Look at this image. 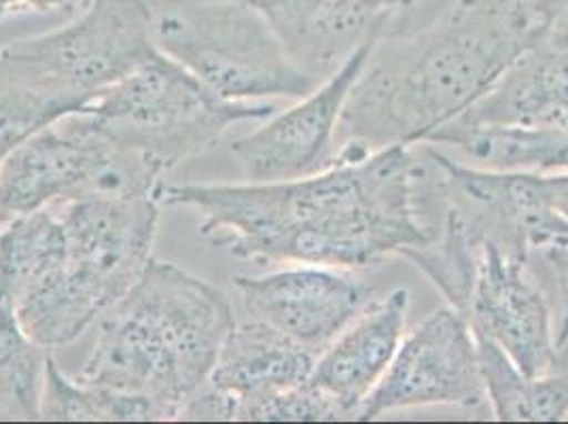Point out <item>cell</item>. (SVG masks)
Returning a JSON list of instances; mask_svg holds the SVG:
<instances>
[{
    "mask_svg": "<svg viewBox=\"0 0 568 424\" xmlns=\"http://www.w3.org/2000/svg\"><path fill=\"white\" fill-rule=\"evenodd\" d=\"M409 149L288 181L168 185L158 200L195 209L202 234L240 260L361 270L437 236L418 212Z\"/></svg>",
    "mask_w": 568,
    "mask_h": 424,
    "instance_id": "cell-1",
    "label": "cell"
},
{
    "mask_svg": "<svg viewBox=\"0 0 568 424\" xmlns=\"http://www.w3.org/2000/svg\"><path fill=\"white\" fill-rule=\"evenodd\" d=\"M541 0H452L433 24L361 72L337 128V147L367 151L423 144L469 111L505 71L547 43Z\"/></svg>",
    "mask_w": 568,
    "mask_h": 424,
    "instance_id": "cell-2",
    "label": "cell"
},
{
    "mask_svg": "<svg viewBox=\"0 0 568 424\" xmlns=\"http://www.w3.org/2000/svg\"><path fill=\"white\" fill-rule=\"evenodd\" d=\"M234 327L223 291L174 263L151 260L139 283L100 316L77 380L155 401L176 421L183 403L209 382Z\"/></svg>",
    "mask_w": 568,
    "mask_h": 424,
    "instance_id": "cell-3",
    "label": "cell"
},
{
    "mask_svg": "<svg viewBox=\"0 0 568 424\" xmlns=\"http://www.w3.org/2000/svg\"><path fill=\"white\" fill-rule=\"evenodd\" d=\"M155 195H85L51 206L67 234L60 279L16 307L45 349L71 344L139 283L158 236Z\"/></svg>",
    "mask_w": 568,
    "mask_h": 424,
    "instance_id": "cell-4",
    "label": "cell"
},
{
    "mask_svg": "<svg viewBox=\"0 0 568 424\" xmlns=\"http://www.w3.org/2000/svg\"><path fill=\"white\" fill-rule=\"evenodd\" d=\"M158 53L155 13L144 0H92L71 24L0 46V72L53 123Z\"/></svg>",
    "mask_w": 568,
    "mask_h": 424,
    "instance_id": "cell-5",
    "label": "cell"
},
{
    "mask_svg": "<svg viewBox=\"0 0 568 424\" xmlns=\"http://www.w3.org/2000/svg\"><path fill=\"white\" fill-rule=\"evenodd\" d=\"M83 111L100 119L123 147L170 172L213 149L232 125L265 121L276 113V107L265 100H223L160 51Z\"/></svg>",
    "mask_w": 568,
    "mask_h": 424,
    "instance_id": "cell-6",
    "label": "cell"
},
{
    "mask_svg": "<svg viewBox=\"0 0 568 424\" xmlns=\"http://www.w3.org/2000/svg\"><path fill=\"white\" fill-rule=\"evenodd\" d=\"M166 172L79 111L13 147L0 164V225L85 195H160Z\"/></svg>",
    "mask_w": 568,
    "mask_h": 424,
    "instance_id": "cell-7",
    "label": "cell"
},
{
    "mask_svg": "<svg viewBox=\"0 0 568 424\" xmlns=\"http://www.w3.org/2000/svg\"><path fill=\"white\" fill-rule=\"evenodd\" d=\"M155 43L211 92L234 102L304 98L300 71L260 13L240 0H183L155 16Z\"/></svg>",
    "mask_w": 568,
    "mask_h": 424,
    "instance_id": "cell-8",
    "label": "cell"
},
{
    "mask_svg": "<svg viewBox=\"0 0 568 424\" xmlns=\"http://www.w3.org/2000/svg\"><path fill=\"white\" fill-rule=\"evenodd\" d=\"M486 403L474 330L456 307L446 306L430 312L403 337L386 374L358 407L356 421L428 405L479 410Z\"/></svg>",
    "mask_w": 568,
    "mask_h": 424,
    "instance_id": "cell-9",
    "label": "cell"
},
{
    "mask_svg": "<svg viewBox=\"0 0 568 424\" xmlns=\"http://www.w3.org/2000/svg\"><path fill=\"white\" fill-rule=\"evenodd\" d=\"M463 316L524 374H551L558 349L544 286L528 260L477 234L474 276Z\"/></svg>",
    "mask_w": 568,
    "mask_h": 424,
    "instance_id": "cell-10",
    "label": "cell"
},
{
    "mask_svg": "<svg viewBox=\"0 0 568 424\" xmlns=\"http://www.w3.org/2000/svg\"><path fill=\"white\" fill-rule=\"evenodd\" d=\"M379 41H369L284 113L237 139L232 155L246 181L272 183L302 179L335 164L337 128L361 72Z\"/></svg>",
    "mask_w": 568,
    "mask_h": 424,
    "instance_id": "cell-11",
    "label": "cell"
},
{
    "mask_svg": "<svg viewBox=\"0 0 568 424\" xmlns=\"http://www.w3.org/2000/svg\"><path fill=\"white\" fill-rule=\"evenodd\" d=\"M251 319L283 331L291 340L323 353L374 295L353 270L293 263L278 272L234 279Z\"/></svg>",
    "mask_w": 568,
    "mask_h": 424,
    "instance_id": "cell-12",
    "label": "cell"
},
{
    "mask_svg": "<svg viewBox=\"0 0 568 424\" xmlns=\"http://www.w3.org/2000/svg\"><path fill=\"white\" fill-rule=\"evenodd\" d=\"M253 7L291 62L323 83L356 49L382 41L418 0H240Z\"/></svg>",
    "mask_w": 568,
    "mask_h": 424,
    "instance_id": "cell-13",
    "label": "cell"
},
{
    "mask_svg": "<svg viewBox=\"0 0 568 424\" xmlns=\"http://www.w3.org/2000/svg\"><path fill=\"white\" fill-rule=\"evenodd\" d=\"M409 291L397 286L374 297L316 356L308 382L356 421L358 407L386 374L405 337Z\"/></svg>",
    "mask_w": 568,
    "mask_h": 424,
    "instance_id": "cell-14",
    "label": "cell"
},
{
    "mask_svg": "<svg viewBox=\"0 0 568 424\" xmlns=\"http://www.w3.org/2000/svg\"><path fill=\"white\" fill-rule=\"evenodd\" d=\"M316 354L257 319L240 323L225 337L209 382L236 403V421L281 393L304 384Z\"/></svg>",
    "mask_w": 568,
    "mask_h": 424,
    "instance_id": "cell-15",
    "label": "cell"
},
{
    "mask_svg": "<svg viewBox=\"0 0 568 424\" xmlns=\"http://www.w3.org/2000/svg\"><path fill=\"white\" fill-rule=\"evenodd\" d=\"M456 121L549 128L568 134V51L549 46L530 49Z\"/></svg>",
    "mask_w": 568,
    "mask_h": 424,
    "instance_id": "cell-16",
    "label": "cell"
},
{
    "mask_svg": "<svg viewBox=\"0 0 568 424\" xmlns=\"http://www.w3.org/2000/svg\"><path fill=\"white\" fill-rule=\"evenodd\" d=\"M67 263V234L53 209L0 225V304L16 307L55 283Z\"/></svg>",
    "mask_w": 568,
    "mask_h": 424,
    "instance_id": "cell-17",
    "label": "cell"
},
{
    "mask_svg": "<svg viewBox=\"0 0 568 424\" xmlns=\"http://www.w3.org/2000/svg\"><path fill=\"white\" fill-rule=\"evenodd\" d=\"M486 397L497 421H568V374L528 376L493 340L474 331Z\"/></svg>",
    "mask_w": 568,
    "mask_h": 424,
    "instance_id": "cell-18",
    "label": "cell"
},
{
    "mask_svg": "<svg viewBox=\"0 0 568 424\" xmlns=\"http://www.w3.org/2000/svg\"><path fill=\"white\" fill-rule=\"evenodd\" d=\"M41 421L155 423V421H172V418L155 401L139 397V395L95 388L79 382L77 377L64 376L58 363L53 361V356L49 354Z\"/></svg>",
    "mask_w": 568,
    "mask_h": 424,
    "instance_id": "cell-19",
    "label": "cell"
},
{
    "mask_svg": "<svg viewBox=\"0 0 568 424\" xmlns=\"http://www.w3.org/2000/svg\"><path fill=\"white\" fill-rule=\"evenodd\" d=\"M49 349L22 327L13 307L0 304V414L41 421Z\"/></svg>",
    "mask_w": 568,
    "mask_h": 424,
    "instance_id": "cell-20",
    "label": "cell"
},
{
    "mask_svg": "<svg viewBox=\"0 0 568 424\" xmlns=\"http://www.w3.org/2000/svg\"><path fill=\"white\" fill-rule=\"evenodd\" d=\"M348 421L346 414L308 380L286 393L260 403L246 423H318Z\"/></svg>",
    "mask_w": 568,
    "mask_h": 424,
    "instance_id": "cell-21",
    "label": "cell"
},
{
    "mask_svg": "<svg viewBox=\"0 0 568 424\" xmlns=\"http://www.w3.org/2000/svg\"><path fill=\"white\" fill-rule=\"evenodd\" d=\"M528 265L544 286L554 316L556 349L568 344V244L528 258Z\"/></svg>",
    "mask_w": 568,
    "mask_h": 424,
    "instance_id": "cell-22",
    "label": "cell"
},
{
    "mask_svg": "<svg viewBox=\"0 0 568 424\" xmlns=\"http://www.w3.org/2000/svg\"><path fill=\"white\" fill-rule=\"evenodd\" d=\"M544 7L549 13V48L568 51V0H544Z\"/></svg>",
    "mask_w": 568,
    "mask_h": 424,
    "instance_id": "cell-23",
    "label": "cell"
},
{
    "mask_svg": "<svg viewBox=\"0 0 568 424\" xmlns=\"http://www.w3.org/2000/svg\"><path fill=\"white\" fill-rule=\"evenodd\" d=\"M26 11L45 13L51 11V4L49 0H0V20L16 13H26Z\"/></svg>",
    "mask_w": 568,
    "mask_h": 424,
    "instance_id": "cell-24",
    "label": "cell"
},
{
    "mask_svg": "<svg viewBox=\"0 0 568 424\" xmlns=\"http://www.w3.org/2000/svg\"><path fill=\"white\" fill-rule=\"evenodd\" d=\"M92 0H49L51 11H60V9H77V7H88Z\"/></svg>",
    "mask_w": 568,
    "mask_h": 424,
    "instance_id": "cell-25",
    "label": "cell"
},
{
    "mask_svg": "<svg viewBox=\"0 0 568 424\" xmlns=\"http://www.w3.org/2000/svg\"><path fill=\"white\" fill-rule=\"evenodd\" d=\"M2 160H4V153H0V164H2Z\"/></svg>",
    "mask_w": 568,
    "mask_h": 424,
    "instance_id": "cell-26",
    "label": "cell"
}]
</instances>
